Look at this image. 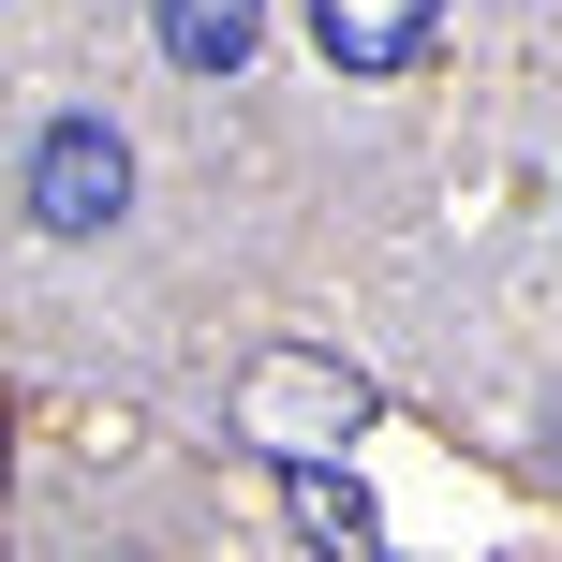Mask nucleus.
I'll return each instance as SVG.
<instances>
[{
	"label": "nucleus",
	"instance_id": "5",
	"mask_svg": "<svg viewBox=\"0 0 562 562\" xmlns=\"http://www.w3.org/2000/svg\"><path fill=\"white\" fill-rule=\"evenodd\" d=\"M281 518H296L311 548H370V533H385V518H370V488L326 474V459H281Z\"/></svg>",
	"mask_w": 562,
	"mask_h": 562
},
{
	"label": "nucleus",
	"instance_id": "2",
	"mask_svg": "<svg viewBox=\"0 0 562 562\" xmlns=\"http://www.w3.org/2000/svg\"><path fill=\"white\" fill-rule=\"evenodd\" d=\"M237 415H252L267 459H326L340 429H370V370H340V356H267Z\"/></svg>",
	"mask_w": 562,
	"mask_h": 562
},
{
	"label": "nucleus",
	"instance_id": "1",
	"mask_svg": "<svg viewBox=\"0 0 562 562\" xmlns=\"http://www.w3.org/2000/svg\"><path fill=\"white\" fill-rule=\"evenodd\" d=\"M15 207H30L45 237H104L119 207H134V148H119L104 119H45L30 164H15Z\"/></svg>",
	"mask_w": 562,
	"mask_h": 562
},
{
	"label": "nucleus",
	"instance_id": "3",
	"mask_svg": "<svg viewBox=\"0 0 562 562\" xmlns=\"http://www.w3.org/2000/svg\"><path fill=\"white\" fill-rule=\"evenodd\" d=\"M429 30H445L429 0H311V45H326L340 75H415Z\"/></svg>",
	"mask_w": 562,
	"mask_h": 562
},
{
	"label": "nucleus",
	"instance_id": "4",
	"mask_svg": "<svg viewBox=\"0 0 562 562\" xmlns=\"http://www.w3.org/2000/svg\"><path fill=\"white\" fill-rule=\"evenodd\" d=\"M267 45V0H164V59L178 75H237Z\"/></svg>",
	"mask_w": 562,
	"mask_h": 562
}]
</instances>
